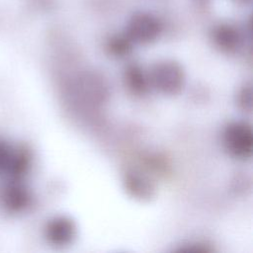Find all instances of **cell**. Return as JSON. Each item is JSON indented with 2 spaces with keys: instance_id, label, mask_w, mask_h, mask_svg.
<instances>
[{
  "instance_id": "cell-10",
  "label": "cell",
  "mask_w": 253,
  "mask_h": 253,
  "mask_svg": "<svg viewBox=\"0 0 253 253\" xmlns=\"http://www.w3.org/2000/svg\"><path fill=\"white\" fill-rule=\"evenodd\" d=\"M239 1H248V0H239Z\"/></svg>"
},
{
  "instance_id": "cell-9",
  "label": "cell",
  "mask_w": 253,
  "mask_h": 253,
  "mask_svg": "<svg viewBox=\"0 0 253 253\" xmlns=\"http://www.w3.org/2000/svg\"><path fill=\"white\" fill-rule=\"evenodd\" d=\"M251 85H246L238 94V104L243 110H251Z\"/></svg>"
},
{
  "instance_id": "cell-3",
  "label": "cell",
  "mask_w": 253,
  "mask_h": 253,
  "mask_svg": "<svg viewBox=\"0 0 253 253\" xmlns=\"http://www.w3.org/2000/svg\"><path fill=\"white\" fill-rule=\"evenodd\" d=\"M161 31L162 24L156 16L147 12H139L129 19L126 36L130 42L149 43L159 37Z\"/></svg>"
},
{
  "instance_id": "cell-8",
  "label": "cell",
  "mask_w": 253,
  "mask_h": 253,
  "mask_svg": "<svg viewBox=\"0 0 253 253\" xmlns=\"http://www.w3.org/2000/svg\"><path fill=\"white\" fill-rule=\"evenodd\" d=\"M109 47L113 53L123 55L128 51L130 47V40L126 36L113 38L109 42Z\"/></svg>"
},
{
  "instance_id": "cell-6",
  "label": "cell",
  "mask_w": 253,
  "mask_h": 253,
  "mask_svg": "<svg viewBox=\"0 0 253 253\" xmlns=\"http://www.w3.org/2000/svg\"><path fill=\"white\" fill-rule=\"evenodd\" d=\"M126 187L133 197L139 199H148L153 194V187L149 180L135 172L126 176Z\"/></svg>"
},
{
  "instance_id": "cell-2",
  "label": "cell",
  "mask_w": 253,
  "mask_h": 253,
  "mask_svg": "<svg viewBox=\"0 0 253 253\" xmlns=\"http://www.w3.org/2000/svg\"><path fill=\"white\" fill-rule=\"evenodd\" d=\"M226 150L236 158H248L252 153L253 135L251 126L244 122L230 123L223 131Z\"/></svg>"
},
{
  "instance_id": "cell-7",
  "label": "cell",
  "mask_w": 253,
  "mask_h": 253,
  "mask_svg": "<svg viewBox=\"0 0 253 253\" xmlns=\"http://www.w3.org/2000/svg\"><path fill=\"white\" fill-rule=\"evenodd\" d=\"M148 78L137 65H130L126 72V83L134 93L143 94L148 88Z\"/></svg>"
},
{
  "instance_id": "cell-1",
  "label": "cell",
  "mask_w": 253,
  "mask_h": 253,
  "mask_svg": "<svg viewBox=\"0 0 253 253\" xmlns=\"http://www.w3.org/2000/svg\"><path fill=\"white\" fill-rule=\"evenodd\" d=\"M149 81L160 92L167 95H175L182 90L185 83V75L178 63L166 60L153 66Z\"/></svg>"
},
{
  "instance_id": "cell-5",
  "label": "cell",
  "mask_w": 253,
  "mask_h": 253,
  "mask_svg": "<svg viewBox=\"0 0 253 253\" xmlns=\"http://www.w3.org/2000/svg\"><path fill=\"white\" fill-rule=\"evenodd\" d=\"M212 39L214 43L223 51L234 52L241 44V34L231 24H220L213 29Z\"/></svg>"
},
{
  "instance_id": "cell-4",
  "label": "cell",
  "mask_w": 253,
  "mask_h": 253,
  "mask_svg": "<svg viewBox=\"0 0 253 253\" xmlns=\"http://www.w3.org/2000/svg\"><path fill=\"white\" fill-rule=\"evenodd\" d=\"M74 222L66 216H58L50 220L46 227V236L55 245L69 244L75 237Z\"/></svg>"
}]
</instances>
